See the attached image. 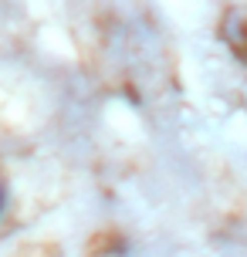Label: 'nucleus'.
<instances>
[]
</instances>
